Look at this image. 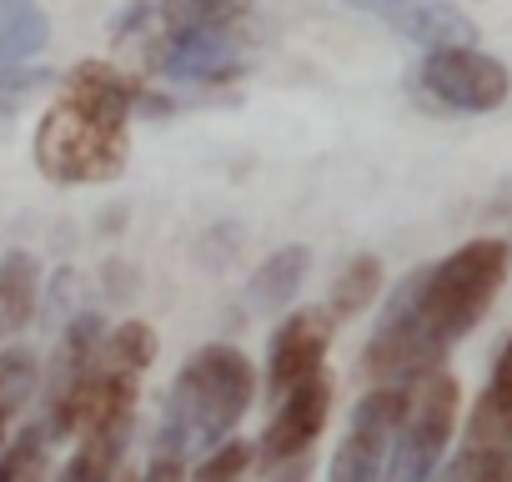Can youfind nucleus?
<instances>
[{
	"mask_svg": "<svg viewBox=\"0 0 512 482\" xmlns=\"http://www.w3.org/2000/svg\"><path fill=\"white\" fill-rule=\"evenodd\" d=\"M507 267H512V247L502 236H472L442 262L407 272L412 332L432 367H442V357L487 317V307L507 282Z\"/></svg>",
	"mask_w": 512,
	"mask_h": 482,
	"instance_id": "f257e3e1",
	"label": "nucleus"
},
{
	"mask_svg": "<svg viewBox=\"0 0 512 482\" xmlns=\"http://www.w3.org/2000/svg\"><path fill=\"white\" fill-rule=\"evenodd\" d=\"M256 397V367L246 362L241 347L211 342L201 352L186 357V367L176 372V387L166 397V417H161V442L156 452L181 457L191 447H216L236 432V422L246 417Z\"/></svg>",
	"mask_w": 512,
	"mask_h": 482,
	"instance_id": "f03ea898",
	"label": "nucleus"
},
{
	"mask_svg": "<svg viewBox=\"0 0 512 482\" xmlns=\"http://www.w3.org/2000/svg\"><path fill=\"white\" fill-rule=\"evenodd\" d=\"M131 161L126 126H106L96 116H81L76 106L56 101L36 126V166L56 186H86V181H116Z\"/></svg>",
	"mask_w": 512,
	"mask_h": 482,
	"instance_id": "7ed1b4c3",
	"label": "nucleus"
},
{
	"mask_svg": "<svg viewBox=\"0 0 512 482\" xmlns=\"http://www.w3.org/2000/svg\"><path fill=\"white\" fill-rule=\"evenodd\" d=\"M457 407H462V392H457L452 372L437 367V372L417 377L402 397V417H397V432L387 447L382 482H427L457 432Z\"/></svg>",
	"mask_w": 512,
	"mask_h": 482,
	"instance_id": "20e7f679",
	"label": "nucleus"
},
{
	"mask_svg": "<svg viewBox=\"0 0 512 482\" xmlns=\"http://www.w3.org/2000/svg\"><path fill=\"white\" fill-rule=\"evenodd\" d=\"M417 86H422V96H432L447 111L487 116L512 96V71L477 46H437L417 66Z\"/></svg>",
	"mask_w": 512,
	"mask_h": 482,
	"instance_id": "39448f33",
	"label": "nucleus"
},
{
	"mask_svg": "<svg viewBox=\"0 0 512 482\" xmlns=\"http://www.w3.org/2000/svg\"><path fill=\"white\" fill-rule=\"evenodd\" d=\"M402 397H407V387H372L357 402L327 482H382L387 447H392V432H397V417H402Z\"/></svg>",
	"mask_w": 512,
	"mask_h": 482,
	"instance_id": "423d86ee",
	"label": "nucleus"
},
{
	"mask_svg": "<svg viewBox=\"0 0 512 482\" xmlns=\"http://www.w3.org/2000/svg\"><path fill=\"white\" fill-rule=\"evenodd\" d=\"M327 412H332V377L317 372L307 382H297L292 392L277 397V412L262 432V442H256V457H262V467H282V462H297L312 452V442L322 437L327 427Z\"/></svg>",
	"mask_w": 512,
	"mask_h": 482,
	"instance_id": "0eeeda50",
	"label": "nucleus"
},
{
	"mask_svg": "<svg viewBox=\"0 0 512 482\" xmlns=\"http://www.w3.org/2000/svg\"><path fill=\"white\" fill-rule=\"evenodd\" d=\"M146 66L156 76H171V81H201V86L236 81L241 66H246L241 26H231V31H196V36H151Z\"/></svg>",
	"mask_w": 512,
	"mask_h": 482,
	"instance_id": "6e6552de",
	"label": "nucleus"
},
{
	"mask_svg": "<svg viewBox=\"0 0 512 482\" xmlns=\"http://www.w3.org/2000/svg\"><path fill=\"white\" fill-rule=\"evenodd\" d=\"M327 347H332V317L322 307L287 312L282 327L272 332V347H267V392L282 397L297 382L327 372Z\"/></svg>",
	"mask_w": 512,
	"mask_h": 482,
	"instance_id": "1a4fd4ad",
	"label": "nucleus"
},
{
	"mask_svg": "<svg viewBox=\"0 0 512 482\" xmlns=\"http://www.w3.org/2000/svg\"><path fill=\"white\" fill-rule=\"evenodd\" d=\"M352 6L382 16L397 36L437 51V46H472L477 26L452 6V0H352Z\"/></svg>",
	"mask_w": 512,
	"mask_h": 482,
	"instance_id": "9d476101",
	"label": "nucleus"
},
{
	"mask_svg": "<svg viewBox=\"0 0 512 482\" xmlns=\"http://www.w3.org/2000/svg\"><path fill=\"white\" fill-rule=\"evenodd\" d=\"M462 452H477V457H502L512 462V337L502 347V357L492 362V377L472 407V422H467V447Z\"/></svg>",
	"mask_w": 512,
	"mask_h": 482,
	"instance_id": "9b49d317",
	"label": "nucleus"
},
{
	"mask_svg": "<svg viewBox=\"0 0 512 482\" xmlns=\"http://www.w3.org/2000/svg\"><path fill=\"white\" fill-rule=\"evenodd\" d=\"M61 101L76 106L81 116L106 121V126H126V116H131V106H136V91H131V81H126L116 66H106V61H81V66L66 76Z\"/></svg>",
	"mask_w": 512,
	"mask_h": 482,
	"instance_id": "f8f14e48",
	"label": "nucleus"
},
{
	"mask_svg": "<svg viewBox=\"0 0 512 482\" xmlns=\"http://www.w3.org/2000/svg\"><path fill=\"white\" fill-rule=\"evenodd\" d=\"M256 0H156L151 36H196V31H231L251 16Z\"/></svg>",
	"mask_w": 512,
	"mask_h": 482,
	"instance_id": "ddd939ff",
	"label": "nucleus"
},
{
	"mask_svg": "<svg viewBox=\"0 0 512 482\" xmlns=\"http://www.w3.org/2000/svg\"><path fill=\"white\" fill-rule=\"evenodd\" d=\"M36 292H41V267L31 252L0 257V337H16L36 317Z\"/></svg>",
	"mask_w": 512,
	"mask_h": 482,
	"instance_id": "4468645a",
	"label": "nucleus"
},
{
	"mask_svg": "<svg viewBox=\"0 0 512 482\" xmlns=\"http://www.w3.org/2000/svg\"><path fill=\"white\" fill-rule=\"evenodd\" d=\"M51 41V21L41 0H0V66H21L41 56Z\"/></svg>",
	"mask_w": 512,
	"mask_h": 482,
	"instance_id": "2eb2a0df",
	"label": "nucleus"
},
{
	"mask_svg": "<svg viewBox=\"0 0 512 482\" xmlns=\"http://www.w3.org/2000/svg\"><path fill=\"white\" fill-rule=\"evenodd\" d=\"M126 437H131V422H111V427L81 432V447H76V457L66 462L61 482H116Z\"/></svg>",
	"mask_w": 512,
	"mask_h": 482,
	"instance_id": "dca6fc26",
	"label": "nucleus"
},
{
	"mask_svg": "<svg viewBox=\"0 0 512 482\" xmlns=\"http://www.w3.org/2000/svg\"><path fill=\"white\" fill-rule=\"evenodd\" d=\"M302 282H307V247H282L277 257L256 267L246 297H251V307H287Z\"/></svg>",
	"mask_w": 512,
	"mask_h": 482,
	"instance_id": "f3484780",
	"label": "nucleus"
},
{
	"mask_svg": "<svg viewBox=\"0 0 512 482\" xmlns=\"http://www.w3.org/2000/svg\"><path fill=\"white\" fill-rule=\"evenodd\" d=\"M377 292H382V262H377V257H352V262L342 267V277L332 282L327 317H332V322L357 317V312H367V307L377 302Z\"/></svg>",
	"mask_w": 512,
	"mask_h": 482,
	"instance_id": "a211bd4d",
	"label": "nucleus"
},
{
	"mask_svg": "<svg viewBox=\"0 0 512 482\" xmlns=\"http://www.w3.org/2000/svg\"><path fill=\"white\" fill-rule=\"evenodd\" d=\"M36 377H41V367H36V357L26 347H6V352H0V437H6L11 417L36 397Z\"/></svg>",
	"mask_w": 512,
	"mask_h": 482,
	"instance_id": "6ab92c4d",
	"label": "nucleus"
},
{
	"mask_svg": "<svg viewBox=\"0 0 512 482\" xmlns=\"http://www.w3.org/2000/svg\"><path fill=\"white\" fill-rule=\"evenodd\" d=\"M46 437L51 432L26 427L16 442L0 447V482H41L46 477Z\"/></svg>",
	"mask_w": 512,
	"mask_h": 482,
	"instance_id": "aec40b11",
	"label": "nucleus"
},
{
	"mask_svg": "<svg viewBox=\"0 0 512 482\" xmlns=\"http://www.w3.org/2000/svg\"><path fill=\"white\" fill-rule=\"evenodd\" d=\"M251 462H256V447H251V442H241V437H236V442L226 437V442H216V447L196 462L191 482H241Z\"/></svg>",
	"mask_w": 512,
	"mask_h": 482,
	"instance_id": "412c9836",
	"label": "nucleus"
},
{
	"mask_svg": "<svg viewBox=\"0 0 512 482\" xmlns=\"http://www.w3.org/2000/svg\"><path fill=\"white\" fill-rule=\"evenodd\" d=\"M41 81V71L26 66H0V136L11 131V121L21 116V101L31 96V86Z\"/></svg>",
	"mask_w": 512,
	"mask_h": 482,
	"instance_id": "4be33fe9",
	"label": "nucleus"
},
{
	"mask_svg": "<svg viewBox=\"0 0 512 482\" xmlns=\"http://www.w3.org/2000/svg\"><path fill=\"white\" fill-rule=\"evenodd\" d=\"M462 482H512V462H502V457H477V452H462Z\"/></svg>",
	"mask_w": 512,
	"mask_h": 482,
	"instance_id": "5701e85b",
	"label": "nucleus"
},
{
	"mask_svg": "<svg viewBox=\"0 0 512 482\" xmlns=\"http://www.w3.org/2000/svg\"><path fill=\"white\" fill-rule=\"evenodd\" d=\"M146 482H186V472H181V457H166V452H156V457H151V472H146Z\"/></svg>",
	"mask_w": 512,
	"mask_h": 482,
	"instance_id": "b1692460",
	"label": "nucleus"
}]
</instances>
